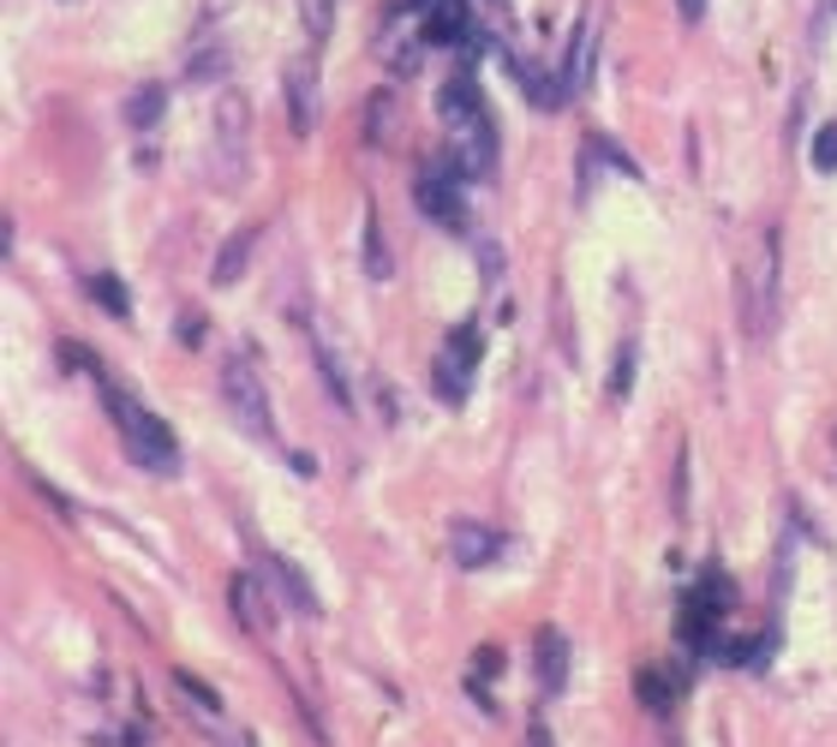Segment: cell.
<instances>
[{"label": "cell", "mask_w": 837, "mask_h": 747, "mask_svg": "<svg viewBox=\"0 0 837 747\" xmlns=\"http://www.w3.org/2000/svg\"><path fill=\"white\" fill-rule=\"evenodd\" d=\"M161 114H168V91H161V84H138V91L126 96V126L132 131H150Z\"/></svg>", "instance_id": "14"}, {"label": "cell", "mask_w": 837, "mask_h": 747, "mask_svg": "<svg viewBox=\"0 0 837 747\" xmlns=\"http://www.w3.org/2000/svg\"><path fill=\"white\" fill-rule=\"evenodd\" d=\"M593 66H598V19L586 12L575 24V36H568V96H580L593 84Z\"/></svg>", "instance_id": "9"}, {"label": "cell", "mask_w": 837, "mask_h": 747, "mask_svg": "<svg viewBox=\"0 0 837 747\" xmlns=\"http://www.w3.org/2000/svg\"><path fill=\"white\" fill-rule=\"evenodd\" d=\"M533 664H538V687H545V694H563V682H568V640H563V628H538Z\"/></svg>", "instance_id": "8"}, {"label": "cell", "mask_w": 837, "mask_h": 747, "mask_svg": "<svg viewBox=\"0 0 837 747\" xmlns=\"http://www.w3.org/2000/svg\"><path fill=\"white\" fill-rule=\"evenodd\" d=\"M431 377H437V394H443L449 407H461V401H467V359H454L449 347H443V359H437V371H431Z\"/></svg>", "instance_id": "17"}, {"label": "cell", "mask_w": 837, "mask_h": 747, "mask_svg": "<svg viewBox=\"0 0 837 747\" xmlns=\"http://www.w3.org/2000/svg\"><path fill=\"white\" fill-rule=\"evenodd\" d=\"M503 61H509V78H515L521 84V91H526V102H533V108H563V102H568V78H551V72H538L533 61H526V54H503Z\"/></svg>", "instance_id": "7"}, {"label": "cell", "mask_w": 837, "mask_h": 747, "mask_svg": "<svg viewBox=\"0 0 837 747\" xmlns=\"http://www.w3.org/2000/svg\"><path fill=\"white\" fill-rule=\"evenodd\" d=\"M84 287H91V299H96L108 317H132V293L121 287V275H91Z\"/></svg>", "instance_id": "18"}, {"label": "cell", "mask_w": 837, "mask_h": 747, "mask_svg": "<svg viewBox=\"0 0 837 747\" xmlns=\"http://www.w3.org/2000/svg\"><path fill=\"white\" fill-rule=\"evenodd\" d=\"M312 66H287V108H293V131H300V138H305V131H312Z\"/></svg>", "instance_id": "15"}, {"label": "cell", "mask_w": 837, "mask_h": 747, "mask_svg": "<svg viewBox=\"0 0 837 747\" xmlns=\"http://www.w3.org/2000/svg\"><path fill=\"white\" fill-rule=\"evenodd\" d=\"M222 401H228L233 424H240L252 443H270V436H275V424H270V394H263V377L252 371V359H228V365H222Z\"/></svg>", "instance_id": "3"}, {"label": "cell", "mask_w": 837, "mask_h": 747, "mask_svg": "<svg viewBox=\"0 0 837 747\" xmlns=\"http://www.w3.org/2000/svg\"><path fill=\"white\" fill-rule=\"evenodd\" d=\"M300 12H305V31H312L317 42L329 36V19H335V7H329V0H300Z\"/></svg>", "instance_id": "27"}, {"label": "cell", "mask_w": 837, "mask_h": 747, "mask_svg": "<svg viewBox=\"0 0 837 747\" xmlns=\"http://www.w3.org/2000/svg\"><path fill=\"white\" fill-rule=\"evenodd\" d=\"M228 604H233V617H240V628H245L252 640L270 634L275 617L263 610V598H258V575H233V580H228Z\"/></svg>", "instance_id": "10"}, {"label": "cell", "mask_w": 837, "mask_h": 747, "mask_svg": "<svg viewBox=\"0 0 837 747\" xmlns=\"http://www.w3.org/2000/svg\"><path fill=\"white\" fill-rule=\"evenodd\" d=\"M414 210L431 215L437 228H454V233H461V228H467V180H461L449 162L425 168L419 180H414Z\"/></svg>", "instance_id": "4"}, {"label": "cell", "mask_w": 837, "mask_h": 747, "mask_svg": "<svg viewBox=\"0 0 837 747\" xmlns=\"http://www.w3.org/2000/svg\"><path fill=\"white\" fill-rule=\"evenodd\" d=\"M635 389V341H622V359H616V377H610V401H628Z\"/></svg>", "instance_id": "26"}, {"label": "cell", "mask_w": 837, "mask_h": 747, "mask_svg": "<svg viewBox=\"0 0 837 747\" xmlns=\"http://www.w3.org/2000/svg\"><path fill=\"white\" fill-rule=\"evenodd\" d=\"M245 131H252V108H245L240 91H228L216 102V173L228 186L245 180Z\"/></svg>", "instance_id": "5"}, {"label": "cell", "mask_w": 837, "mask_h": 747, "mask_svg": "<svg viewBox=\"0 0 837 747\" xmlns=\"http://www.w3.org/2000/svg\"><path fill=\"white\" fill-rule=\"evenodd\" d=\"M437 114H443L449 126H473V120H484L479 84H473V78H449V84H443V96H437Z\"/></svg>", "instance_id": "11"}, {"label": "cell", "mask_w": 837, "mask_h": 747, "mask_svg": "<svg viewBox=\"0 0 837 747\" xmlns=\"http://www.w3.org/2000/svg\"><path fill=\"white\" fill-rule=\"evenodd\" d=\"M174 687H180L186 699H192V706L203 712V717H222V699H216V687H203L192 670H174Z\"/></svg>", "instance_id": "20"}, {"label": "cell", "mask_w": 837, "mask_h": 747, "mask_svg": "<svg viewBox=\"0 0 837 747\" xmlns=\"http://www.w3.org/2000/svg\"><path fill=\"white\" fill-rule=\"evenodd\" d=\"M365 270H372V282H384V275L395 270L389 252H384V228H377V215L365 222Z\"/></svg>", "instance_id": "22"}, {"label": "cell", "mask_w": 837, "mask_h": 747, "mask_svg": "<svg viewBox=\"0 0 837 747\" xmlns=\"http://www.w3.org/2000/svg\"><path fill=\"white\" fill-rule=\"evenodd\" d=\"M533 747H551V736H545V724H533Z\"/></svg>", "instance_id": "32"}, {"label": "cell", "mask_w": 837, "mask_h": 747, "mask_svg": "<svg viewBox=\"0 0 837 747\" xmlns=\"http://www.w3.org/2000/svg\"><path fill=\"white\" fill-rule=\"evenodd\" d=\"M317 371H323V383H329L335 407H347V413H354V389L342 383V365H335V354H329V347H323V341H317Z\"/></svg>", "instance_id": "23"}, {"label": "cell", "mask_w": 837, "mask_h": 747, "mask_svg": "<svg viewBox=\"0 0 837 747\" xmlns=\"http://www.w3.org/2000/svg\"><path fill=\"white\" fill-rule=\"evenodd\" d=\"M449 354H454V359H467V365H479V354H484L479 324H454V329H449Z\"/></svg>", "instance_id": "25"}, {"label": "cell", "mask_w": 837, "mask_h": 747, "mask_svg": "<svg viewBox=\"0 0 837 747\" xmlns=\"http://www.w3.org/2000/svg\"><path fill=\"white\" fill-rule=\"evenodd\" d=\"M222 61H228V49H222V42H203V54H198L192 66H186V78H210V72L222 66Z\"/></svg>", "instance_id": "28"}, {"label": "cell", "mask_w": 837, "mask_h": 747, "mask_svg": "<svg viewBox=\"0 0 837 747\" xmlns=\"http://www.w3.org/2000/svg\"><path fill=\"white\" fill-rule=\"evenodd\" d=\"M496 664H503V652L484 646V652H479V676H496Z\"/></svg>", "instance_id": "31"}, {"label": "cell", "mask_w": 837, "mask_h": 747, "mask_svg": "<svg viewBox=\"0 0 837 747\" xmlns=\"http://www.w3.org/2000/svg\"><path fill=\"white\" fill-rule=\"evenodd\" d=\"M108 413L114 424H121V443H126V455L144 466V473H180V443H174V431L161 424L150 407H138V401H126L121 389H108Z\"/></svg>", "instance_id": "1"}, {"label": "cell", "mask_w": 837, "mask_h": 747, "mask_svg": "<svg viewBox=\"0 0 837 747\" xmlns=\"http://www.w3.org/2000/svg\"><path fill=\"white\" fill-rule=\"evenodd\" d=\"M807 162H814L819 173H837V120H826L814 131V150H807Z\"/></svg>", "instance_id": "24"}, {"label": "cell", "mask_w": 837, "mask_h": 747, "mask_svg": "<svg viewBox=\"0 0 837 747\" xmlns=\"http://www.w3.org/2000/svg\"><path fill=\"white\" fill-rule=\"evenodd\" d=\"M174 335H180L186 347H198V341H203V317H198V312H192V317H180V324H174Z\"/></svg>", "instance_id": "29"}, {"label": "cell", "mask_w": 837, "mask_h": 747, "mask_svg": "<svg viewBox=\"0 0 837 747\" xmlns=\"http://www.w3.org/2000/svg\"><path fill=\"white\" fill-rule=\"evenodd\" d=\"M449 550H454V562H461V568H491L496 556H503V533L484 526V520H454Z\"/></svg>", "instance_id": "6"}, {"label": "cell", "mask_w": 837, "mask_h": 747, "mask_svg": "<svg viewBox=\"0 0 837 747\" xmlns=\"http://www.w3.org/2000/svg\"><path fill=\"white\" fill-rule=\"evenodd\" d=\"M270 586H282V592L293 598V610H317V592H312V580H305L300 568L287 562V556H275V562H270Z\"/></svg>", "instance_id": "16"}, {"label": "cell", "mask_w": 837, "mask_h": 747, "mask_svg": "<svg viewBox=\"0 0 837 747\" xmlns=\"http://www.w3.org/2000/svg\"><path fill=\"white\" fill-rule=\"evenodd\" d=\"M707 7H712V0H677L682 24H700V19H707Z\"/></svg>", "instance_id": "30"}, {"label": "cell", "mask_w": 837, "mask_h": 747, "mask_svg": "<svg viewBox=\"0 0 837 747\" xmlns=\"http://www.w3.org/2000/svg\"><path fill=\"white\" fill-rule=\"evenodd\" d=\"M365 131H372V144H389V131H395V96L389 91L372 96V108H365Z\"/></svg>", "instance_id": "21"}, {"label": "cell", "mask_w": 837, "mask_h": 747, "mask_svg": "<svg viewBox=\"0 0 837 747\" xmlns=\"http://www.w3.org/2000/svg\"><path fill=\"white\" fill-rule=\"evenodd\" d=\"M777 257H784V245H777V228L760 233V245H754V257H747V275H742V324H747V341H760L766 347L772 341V329H777Z\"/></svg>", "instance_id": "2"}, {"label": "cell", "mask_w": 837, "mask_h": 747, "mask_svg": "<svg viewBox=\"0 0 837 747\" xmlns=\"http://www.w3.org/2000/svg\"><path fill=\"white\" fill-rule=\"evenodd\" d=\"M586 144H593V156H598V162H605V168H616V173H622V180H640V162H635V156H628V150H622V144H616V138H605V131H593V138H586Z\"/></svg>", "instance_id": "19"}, {"label": "cell", "mask_w": 837, "mask_h": 747, "mask_svg": "<svg viewBox=\"0 0 837 747\" xmlns=\"http://www.w3.org/2000/svg\"><path fill=\"white\" fill-rule=\"evenodd\" d=\"M252 245H258V228L233 233V240L222 245V257H216L210 282H216V287H233V282H240V275H245V263H252Z\"/></svg>", "instance_id": "13"}, {"label": "cell", "mask_w": 837, "mask_h": 747, "mask_svg": "<svg viewBox=\"0 0 837 747\" xmlns=\"http://www.w3.org/2000/svg\"><path fill=\"white\" fill-rule=\"evenodd\" d=\"M688 682V670H677V676H665L658 664H646L640 676H635V694H640V706L646 712H670L677 706V687Z\"/></svg>", "instance_id": "12"}]
</instances>
